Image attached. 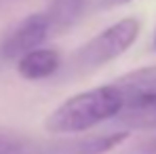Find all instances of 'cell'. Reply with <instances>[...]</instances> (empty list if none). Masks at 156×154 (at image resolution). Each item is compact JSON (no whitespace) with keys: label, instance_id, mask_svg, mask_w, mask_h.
<instances>
[{"label":"cell","instance_id":"8992f818","mask_svg":"<svg viewBox=\"0 0 156 154\" xmlns=\"http://www.w3.org/2000/svg\"><path fill=\"white\" fill-rule=\"evenodd\" d=\"M61 70V53L57 49H34L17 59V74L26 80L38 82L55 76Z\"/></svg>","mask_w":156,"mask_h":154},{"label":"cell","instance_id":"9c48e42d","mask_svg":"<svg viewBox=\"0 0 156 154\" xmlns=\"http://www.w3.org/2000/svg\"><path fill=\"white\" fill-rule=\"evenodd\" d=\"M129 2H133V0H99L97 9H116V6H122Z\"/></svg>","mask_w":156,"mask_h":154},{"label":"cell","instance_id":"ba28073f","mask_svg":"<svg viewBox=\"0 0 156 154\" xmlns=\"http://www.w3.org/2000/svg\"><path fill=\"white\" fill-rule=\"evenodd\" d=\"M32 137L17 131H0V154H26Z\"/></svg>","mask_w":156,"mask_h":154},{"label":"cell","instance_id":"8fae6325","mask_svg":"<svg viewBox=\"0 0 156 154\" xmlns=\"http://www.w3.org/2000/svg\"><path fill=\"white\" fill-rule=\"evenodd\" d=\"M152 125L156 127V110H154V114H152Z\"/></svg>","mask_w":156,"mask_h":154},{"label":"cell","instance_id":"3957f363","mask_svg":"<svg viewBox=\"0 0 156 154\" xmlns=\"http://www.w3.org/2000/svg\"><path fill=\"white\" fill-rule=\"evenodd\" d=\"M122 99L120 120L131 129H152L156 110V66L127 72L112 82Z\"/></svg>","mask_w":156,"mask_h":154},{"label":"cell","instance_id":"4fadbf2b","mask_svg":"<svg viewBox=\"0 0 156 154\" xmlns=\"http://www.w3.org/2000/svg\"><path fill=\"white\" fill-rule=\"evenodd\" d=\"M154 49H156V34H154Z\"/></svg>","mask_w":156,"mask_h":154},{"label":"cell","instance_id":"7c38bea8","mask_svg":"<svg viewBox=\"0 0 156 154\" xmlns=\"http://www.w3.org/2000/svg\"><path fill=\"white\" fill-rule=\"evenodd\" d=\"M6 2H15V0H0V6H2V4H6Z\"/></svg>","mask_w":156,"mask_h":154},{"label":"cell","instance_id":"277c9868","mask_svg":"<svg viewBox=\"0 0 156 154\" xmlns=\"http://www.w3.org/2000/svg\"><path fill=\"white\" fill-rule=\"evenodd\" d=\"M129 139V131H108L93 135H70L59 139H32L26 154H108Z\"/></svg>","mask_w":156,"mask_h":154},{"label":"cell","instance_id":"6da1fadb","mask_svg":"<svg viewBox=\"0 0 156 154\" xmlns=\"http://www.w3.org/2000/svg\"><path fill=\"white\" fill-rule=\"evenodd\" d=\"M122 112V99L114 84H101L61 102L44 118V129L57 135H82L116 118Z\"/></svg>","mask_w":156,"mask_h":154},{"label":"cell","instance_id":"52a82bcc","mask_svg":"<svg viewBox=\"0 0 156 154\" xmlns=\"http://www.w3.org/2000/svg\"><path fill=\"white\" fill-rule=\"evenodd\" d=\"M89 0H49L47 4V19L51 34H61L68 27H72L82 17Z\"/></svg>","mask_w":156,"mask_h":154},{"label":"cell","instance_id":"30bf717a","mask_svg":"<svg viewBox=\"0 0 156 154\" xmlns=\"http://www.w3.org/2000/svg\"><path fill=\"white\" fill-rule=\"evenodd\" d=\"M137 154H156V137L148 139V141L137 150Z\"/></svg>","mask_w":156,"mask_h":154},{"label":"cell","instance_id":"5b68a950","mask_svg":"<svg viewBox=\"0 0 156 154\" xmlns=\"http://www.w3.org/2000/svg\"><path fill=\"white\" fill-rule=\"evenodd\" d=\"M51 36L49 19L44 13H32L19 23L11 27L0 42V55L4 59H19L21 55L42 47V42Z\"/></svg>","mask_w":156,"mask_h":154},{"label":"cell","instance_id":"7a4b0ae2","mask_svg":"<svg viewBox=\"0 0 156 154\" xmlns=\"http://www.w3.org/2000/svg\"><path fill=\"white\" fill-rule=\"evenodd\" d=\"M141 23L135 17H125L101 30L93 38H89L72 55V68L76 72H93L101 66L118 59L129 51L139 36Z\"/></svg>","mask_w":156,"mask_h":154}]
</instances>
